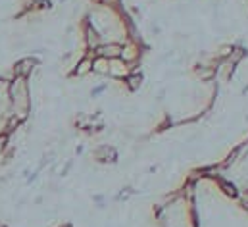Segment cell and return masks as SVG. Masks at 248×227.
I'll use <instances>...</instances> for the list:
<instances>
[{"instance_id": "6da1fadb", "label": "cell", "mask_w": 248, "mask_h": 227, "mask_svg": "<svg viewBox=\"0 0 248 227\" xmlns=\"http://www.w3.org/2000/svg\"><path fill=\"white\" fill-rule=\"evenodd\" d=\"M8 112L14 114L21 123L29 119L31 114V85L27 77H14L6 89Z\"/></svg>"}, {"instance_id": "7a4b0ae2", "label": "cell", "mask_w": 248, "mask_h": 227, "mask_svg": "<svg viewBox=\"0 0 248 227\" xmlns=\"http://www.w3.org/2000/svg\"><path fill=\"white\" fill-rule=\"evenodd\" d=\"M81 35H83L85 50H96L104 43V37L100 35V31L91 21H87V19L81 23Z\"/></svg>"}, {"instance_id": "3957f363", "label": "cell", "mask_w": 248, "mask_h": 227, "mask_svg": "<svg viewBox=\"0 0 248 227\" xmlns=\"http://www.w3.org/2000/svg\"><path fill=\"white\" fill-rule=\"evenodd\" d=\"M247 154H248V139L243 141V143H239V145H235V146L229 150V154L221 160V166H223L225 170L235 168L237 164H241V162L247 158Z\"/></svg>"}, {"instance_id": "277c9868", "label": "cell", "mask_w": 248, "mask_h": 227, "mask_svg": "<svg viewBox=\"0 0 248 227\" xmlns=\"http://www.w3.org/2000/svg\"><path fill=\"white\" fill-rule=\"evenodd\" d=\"M93 158H94V162H98V164H116L118 158H120V154H118V148H116L114 145L104 143V145H98V146L93 150Z\"/></svg>"}, {"instance_id": "5b68a950", "label": "cell", "mask_w": 248, "mask_h": 227, "mask_svg": "<svg viewBox=\"0 0 248 227\" xmlns=\"http://www.w3.org/2000/svg\"><path fill=\"white\" fill-rule=\"evenodd\" d=\"M39 67V58L37 56H25V58H19L14 65H12V71L16 77H31L33 71Z\"/></svg>"}, {"instance_id": "8992f818", "label": "cell", "mask_w": 248, "mask_h": 227, "mask_svg": "<svg viewBox=\"0 0 248 227\" xmlns=\"http://www.w3.org/2000/svg\"><path fill=\"white\" fill-rule=\"evenodd\" d=\"M194 75L202 85L214 83L217 79V65H210V64H196L194 65Z\"/></svg>"}, {"instance_id": "52a82bcc", "label": "cell", "mask_w": 248, "mask_h": 227, "mask_svg": "<svg viewBox=\"0 0 248 227\" xmlns=\"http://www.w3.org/2000/svg\"><path fill=\"white\" fill-rule=\"evenodd\" d=\"M122 50H124V43H120V41H104L94 50V54L96 56L108 58V60H114V58L122 56Z\"/></svg>"}, {"instance_id": "ba28073f", "label": "cell", "mask_w": 248, "mask_h": 227, "mask_svg": "<svg viewBox=\"0 0 248 227\" xmlns=\"http://www.w3.org/2000/svg\"><path fill=\"white\" fill-rule=\"evenodd\" d=\"M93 73V58L83 54L73 65H71V71H69V77H77V79H83L87 75Z\"/></svg>"}, {"instance_id": "9c48e42d", "label": "cell", "mask_w": 248, "mask_h": 227, "mask_svg": "<svg viewBox=\"0 0 248 227\" xmlns=\"http://www.w3.org/2000/svg\"><path fill=\"white\" fill-rule=\"evenodd\" d=\"M129 73H131V67H129V64L125 60H122V58L110 60V75L108 77L118 79V81H124Z\"/></svg>"}, {"instance_id": "30bf717a", "label": "cell", "mask_w": 248, "mask_h": 227, "mask_svg": "<svg viewBox=\"0 0 248 227\" xmlns=\"http://www.w3.org/2000/svg\"><path fill=\"white\" fill-rule=\"evenodd\" d=\"M122 85H124L129 93H137V91H140L142 85H144V75H142L140 71H131L124 81H122Z\"/></svg>"}, {"instance_id": "8fae6325", "label": "cell", "mask_w": 248, "mask_h": 227, "mask_svg": "<svg viewBox=\"0 0 248 227\" xmlns=\"http://www.w3.org/2000/svg\"><path fill=\"white\" fill-rule=\"evenodd\" d=\"M217 183V189L225 195V196H229V198H233V200H237V196H239V187L231 181V179H225V177H221V179H217L216 181Z\"/></svg>"}, {"instance_id": "7c38bea8", "label": "cell", "mask_w": 248, "mask_h": 227, "mask_svg": "<svg viewBox=\"0 0 248 227\" xmlns=\"http://www.w3.org/2000/svg\"><path fill=\"white\" fill-rule=\"evenodd\" d=\"M93 73L98 77H108L110 75V60L102 56L93 58Z\"/></svg>"}, {"instance_id": "4fadbf2b", "label": "cell", "mask_w": 248, "mask_h": 227, "mask_svg": "<svg viewBox=\"0 0 248 227\" xmlns=\"http://www.w3.org/2000/svg\"><path fill=\"white\" fill-rule=\"evenodd\" d=\"M247 56H248L247 49H245L243 45H235V47H233V52H231V56L227 58V62L239 67V65H241V62H243V60H245Z\"/></svg>"}, {"instance_id": "5bb4252c", "label": "cell", "mask_w": 248, "mask_h": 227, "mask_svg": "<svg viewBox=\"0 0 248 227\" xmlns=\"http://www.w3.org/2000/svg\"><path fill=\"white\" fill-rule=\"evenodd\" d=\"M100 8H106V10H112V12H120L124 10V0H94Z\"/></svg>"}, {"instance_id": "9a60e30c", "label": "cell", "mask_w": 248, "mask_h": 227, "mask_svg": "<svg viewBox=\"0 0 248 227\" xmlns=\"http://www.w3.org/2000/svg\"><path fill=\"white\" fill-rule=\"evenodd\" d=\"M233 43H225V45H221L219 49H217V52H214L216 54V58L221 62V60H227V58L231 56V52H233Z\"/></svg>"}, {"instance_id": "2e32d148", "label": "cell", "mask_w": 248, "mask_h": 227, "mask_svg": "<svg viewBox=\"0 0 248 227\" xmlns=\"http://www.w3.org/2000/svg\"><path fill=\"white\" fill-rule=\"evenodd\" d=\"M237 200H239L241 206H248V187L239 189V196H237Z\"/></svg>"}, {"instance_id": "e0dca14e", "label": "cell", "mask_w": 248, "mask_h": 227, "mask_svg": "<svg viewBox=\"0 0 248 227\" xmlns=\"http://www.w3.org/2000/svg\"><path fill=\"white\" fill-rule=\"evenodd\" d=\"M58 227H71V224H62V226H58Z\"/></svg>"}, {"instance_id": "ac0fdd59", "label": "cell", "mask_w": 248, "mask_h": 227, "mask_svg": "<svg viewBox=\"0 0 248 227\" xmlns=\"http://www.w3.org/2000/svg\"><path fill=\"white\" fill-rule=\"evenodd\" d=\"M243 208H245V212H247V214H248V206H243Z\"/></svg>"}, {"instance_id": "d6986e66", "label": "cell", "mask_w": 248, "mask_h": 227, "mask_svg": "<svg viewBox=\"0 0 248 227\" xmlns=\"http://www.w3.org/2000/svg\"><path fill=\"white\" fill-rule=\"evenodd\" d=\"M158 227H166V224H160V226H158Z\"/></svg>"}]
</instances>
